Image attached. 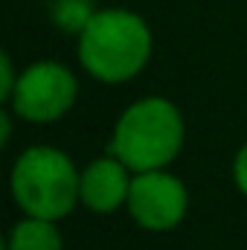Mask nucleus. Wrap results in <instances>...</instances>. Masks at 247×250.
<instances>
[{"label":"nucleus","mask_w":247,"mask_h":250,"mask_svg":"<svg viewBox=\"0 0 247 250\" xmlns=\"http://www.w3.org/2000/svg\"><path fill=\"white\" fill-rule=\"evenodd\" d=\"M151 59V29L131 9H96L79 32V62L102 84H123Z\"/></svg>","instance_id":"nucleus-1"},{"label":"nucleus","mask_w":247,"mask_h":250,"mask_svg":"<svg viewBox=\"0 0 247 250\" xmlns=\"http://www.w3.org/2000/svg\"><path fill=\"white\" fill-rule=\"evenodd\" d=\"M186 125L175 102L166 96H145L128 105L114 125L111 154L131 172L166 169L184 148Z\"/></svg>","instance_id":"nucleus-2"},{"label":"nucleus","mask_w":247,"mask_h":250,"mask_svg":"<svg viewBox=\"0 0 247 250\" xmlns=\"http://www.w3.org/2000/svg\"><path fill=\"white\" fill-rule=\"evenodd\" d=\"M79 178L82 172L62 148L32 146L18 154L9 175V187L23 215L62 221L79 204Z\"/></svg>","instance_id":"nucleus-3"},{"label":"nucleus","mask_w":247,"mask_h":250,"mask_svg":"<svg viewBox=\"0 0 247 250\" xmlns=\"http://www.w3.org/2000/svg\"><path fill=\"white\" fill-rule=\"evenodd\" d=\"M76 93H79V82L64 64L35 62L18 76L9 108L15 117L26 123H56L73 108Z\"/></svg>","instance_id":"nucleus-4"},{"label":"nucleus","mask_w":247,"mask_h":250,"mask_svg":"<svg viewBox=\"0 0 247 250\" xmlns=\"http://www.w3.org/2000/svg\"><path fill=\"white\" fill-rule=\"evenodd\" d=\"M125 207L143 230L166 233V230H175L186 218L189 192H186L184 181L169 175L166 169L134 172Z\"/></svg>","instance_id":"nucleus-5"},{"label":"nucleus","mask_w":247,"mask_h":250,"mask_svg":"<svg viewBox=\"0 0 247 250\" xmlns=\"http://www.w3.org/2000/svg\"><path fill=\"white\" fill-rule=\"evenodd\" d=\"M131 169L125 166L120 157L108 154L99 157L93 163H87L82 169L79 178V201L93 209V212H114L123 204H128V192H131Z\"/></svg>","instance_id":"nucleus-6"},{"label":"nucleus","mask_w":247,"mask_h":250,"mask_svg":"<svg viewBox=\"0 0 247 250\" xmlns=\"http://www.w3.org/2000/svg\"><path fill=\"white\" fill-rule=\"evenodd\" d=\"M6 250H64L59 224L53 218L26 215L9 230Z\"/></svg>","instance_id":"nucleus-7"},{"label":"nucleus","mask_w":247,"mask_h":250,"mask_svg":"<svg viewBox=\"0 0 247 250\" xmlns=\"http://www.w3.org/2000/svg\"><path fill=\"white\" fill-rule=\"evenodd\" d=\"M93 6L90 0H53V21L62 26L64 32H82L84 23L90 21Z\"/></svg>","instance_id":"nucleus-8"},{"label":"nucleus","mask_w":247,"mask_h":250,"mask_svg":"<svg viewBox=\"0 0 247 250\" xmlns=\"http://www.w3.org/2000/svg\"><path fill=\"white\" fill-rule=\"evenodd\" d=\"M15 84H18V76H15V67H12V56L9 53H0V99L6 105L12 99Z\"/></svg>","instance_id":"nucleus-9"},{"label":"nucleus","mask_w":247,"mask_h":250,"mask_svg":"<svg viewBox=\"0 0 247 250\" xmlns=\"http://www.w3.org/2000/svg\"><path fill=\"white\" fill-rule=\"evenodd\" d=\"M233 181H236L239 192L247 198V143L236 151V160H233Z\"/></svg>","instance_id":"nucleus-10"},{"label":"nucleus","mask_w":247,"mask_h":250,"mask_svg":"<svg viewBox=\"0 0 247 250\" xmlns=\"http://www.w3.org/2000/svg\"><path fill=\"white\" fill-rule=\"evenodd\" d=\"M0 128H3V143H9V137H12V120H9V111L0 114Z\"/></svg>","instance_id":"nucleus-11"}]
</instances>
